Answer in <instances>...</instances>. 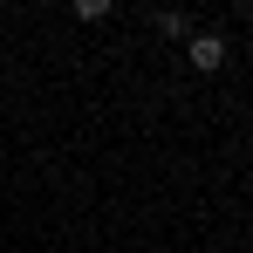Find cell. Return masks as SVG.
Returning <instances> with one entry per match:
<instances>
[{
    "instance_id": "cell-2",
    "label": "cell",
    "mask_w": 253,
    "mask_h": 253,
    "mask_svg": "<svg viewBox=\"0 0 253 253\" xmlns=\"http://www.w3.org/2000/svg\"><path fill=\"white\" fill-rule=\"evenodd\" d=\"M158 35H192V14H178V7H165V14H158Z\"/></svg>"
},
{
    "instance_id": "cell-1",
    "label": "cell",
    "mask_w": 253,
    "mask_h": 253,
    "mask_svg": "<svg viewBox=\"0 0 253 253\" xmlns=\"http://www.w3.org/2000/svg\"><path fill=\"white\" fill-rule=\"evenodd\" d=\"M185 55H192V69H199V76H219L233 48H226V35H212V28H199V35L185 42Z\"/></svg>"
},
{
    "instance_id": "cell-3",
    "label": "cell",
    "mask_w": 253,
    "mask_h": 253,
    "mask_svg": "<svg viewBox=\"0 0 253 253\" xmlns=\"http://www.w3.org/2000/svg\"><path fill=\"white\" fill-rule=\"evenodd\" d=\"M76 21H110V0H76Z\"/></svg>"
}]
</instances>
